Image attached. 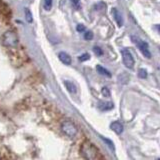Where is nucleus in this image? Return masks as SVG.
<instances>
[{"mask_svg": "<svg viewBox=\"0 0 160 160\" xmlns=\"http://www.w3.org/2000/svg\"><path fill=\"white\" fill-rule=\"evenodd\" d=\"M101 93L104 97H110V90L107 87H103L101 89Z\"/></svg>", "mask_w": 160, "mask_h": 160, "instance_id": "18", "label": "nucleus"}, {"mask_svg": "<svg viewBox=\"0 0 160 160\" xmlns=\"http://www.w3.org/2000/svg\"><path fill=\"white\" fill-rule=\"evenodd\" d=\"M76 30L78 32H84L85 31V26L83 24H78L76 26Z\"/></svg>", "mask_w": 160, "mask_h": 160, "instance_id": "21", "label": "nucleus"}, {"mask_svg": "<svg viewBox=\"0 0 160 160\" xmlns=\"http://www.w3.org/2000/svg\"><path fill=\"white\" fill-rule=\"evenodd\" d=\"M64 85H65V87H66V89L68 90L70 93H76L77 88H76V86H75V84L73 82L68 81V80H65Z\"/></svg>", "mask_w": 160, "mask_h": 160, "instance_id": "10", "label": "nucleus"}, {"mask_svg": "<svg viewBox=\"0 0 160 160\" xmlns=\"http://www.w3.org/2000/svg\"><path fill=\"white\" fill-rule=\"evenodd\" d=\"M93 51H94V53L97 55V56H102L103 55V51H102V49L100 48V47H98V46H95L94 48H93Z\"/></svg>", "mask_w": 160, "mask_h": 160, "instance_id": "17", "label": "nucleus"}, {"mask_svg": "<svg viewBox=\"0 0 160 160\" xmlns=\"http://www.w3.org/2000/svg\"><path fill=\"white\" fill-rule=\"evenodd\" d=\"M3 43L4 45L9 47L16 46L18 43V37L15 32L13 31H7L3 34Z\"/></svg>", "mask_w": 160, "mask_h": 160, "instance_id": "4", "label": "nucleus"}, {"mask_svg": "<svg viewBox=\"0 0 160 160\" xmlns=\"http://www.w3.org/2000/svg\"><path fill=\"white\" fill-rule=\"evenodd\" d=\"M111 13H112V16H113L115 21H116L117 25L119 27H121L123 25V17H122L121 13H120L116 8H112Z\"/></svg>", "mask_w": 160, "mask_h": 160, "instance_id": "6", "label": "nucleus"}, {"mask_svg": "<svg viewBox=\"0 0 160 160\" xmlns=\"http://www.w3.org/2000/svg\"><path fill=\"white\" fill-rule=\"evenodd\" d=\"M131 39H132L133 43L139 48V50L141 51V53L144 55L145 57L148 58V59L151 58V53H150L149 49H148V43L147 42H145V41H143V40L140 39V38L135 37V36H132Z\"/></svg>", "mask_w": 160, "mask_h": 160, "instance_id": "3", "label": "nucleus"}, {"mask_svg": "<svg viewBox=\"0 0 160 160\" xmlns=\"http://www.w3.org/2000/svg\"><path fill=\"white\" fill-rule=\"evenodd\" d=\"M43 6H44L45 10L49 11V10L51 9V7H52V0H44Z\"/></svg>", "mask_w": 160, "mask_h": 160, "instance_id": "13", "label": "nucleus"}, {"mask_svg": "<svg viewBox=\"0 0 160 160\" xmlns=\"http://www.w3.org/2000/svg\"><path fill=\"white\" fill-rule=\"evenodd\" d=\"M71 4L75 9H79L81 7V5H80V0H71Z\"/></svg>", "mask_w": 160, "mask_h": 160, "instance_id": "19", "label": "nucleus"}, {"mask_svg": "<svg viewBox=\"0 0 160 160\" xmlns=\"http://www.w3.org/2000/svg\"><path fill=\"white\" fill-rule=\"evenodd\" d=\"M157 27H158V29H159V31H160V25H158V26H157Z\"/></svg>", "mask_w": 160, "mask_h": 160, "instance_id": "22", "label": "nucleus"}, {"mask_svg": "<svg viewBox=\"0 0 160 160\" xmlns=\"http://www.w3.org/2000/svg\"><path fill=\"white\" fill-rule=\"evenodd\" d=\"M82 155L84 158L89 159V160H92V159H97L98 157V150L97 148L94 146L93 144H91L90 142L86 141L82 144L81 149H80Z\"/></svg>", "mask_w": 160, "mask_h": 160, "instance_id": "1", "label": "nucleus"}, {"mask_svg": "<svg viewBox=\"0 0 160 160\" xmlns=\"http://www.w3.org/2000/svg\"><path fill=\"white\" fill-rule=\"evenodd\" d=\"M24 12H25V18H26V21L28 23H31L32 20H33V18H32V13L30 12V10L28 8H25L24 9Z\"/></svg>", "mask_w": 160, "mask_h": 160, "instance_id": "12", "label": "nucleus"}, {"mask_svg": "<svg viewBox=\"0 0 160 160\" xmlns=\"http://www.w3.org/2000/svg\"><path fill=\"white\" fill-rule=\"evenodd\" d=\"M110 128H111V130H113L116 134H121L123 132V125L118 121L112 122L110 124Z\"/></svg>", "mask_w": 160, "mask_h": 160, "instance_id": "8", "label": "nucleus"}, {"mask_svg": "<svg viewBox=\"0 0 160 160\" xmlns=\"http://www.w3.org/2000/svg\"><path fill=\"white\" fill-rule=\"evenodd\" d=\"M147 71L145 69L141 68V69H139V71H138V76L140 78H142V79H145V78H147Z\"/></svg>", "mask_w": 160, "mask_h": 160, "instance_id": "14", "label": "nucleus"}, {"mask_svg": "<svg viewBox=\"0 0 160 160\" xmlns=\"http://www.w3.org/2000/svg\"><path fill=\"white\" fill-rule=\"evenodd\" d=\"M89 59H90V55L88 53H84V54L79 56V60L81 62H84V61H86V60H89Z\"/></svg>", "mask_w": 160, "mask_h": 160, "instance_id": "16", "label": "nucleus"}, {"mask_svg": "<svg viewBox=\"0 0 160 160\" xmlns=\"http://www.w3.org/2000/svg\"><path fill=\"white\" fill-rule=\"evenodd\" d=\"M121 55H122V60L125 66L129 69H132L134 67V58L132 56L131 52H130L128 49H122Z\"/></svg>", "mask_w": 160, "mask_h": 160, "instance_id": "5", "label": "nucleus"}, {"mask_svg": "<svg viewBox=\"0 0 160 160\" xmlns=\"http://www.w3.org/2000/svg\"><path fill=\"white\" fill-rule=\"evenodd\" d=\"M58 58H59L60 61H61L65 65H70L72 62L71 57H70L66 52H60L58 54Z\"/></svg>", "mask_w": 160, "mask_h": 160, "instance_id": "7", "label": "nucleus"}, {"mask_svg": "<svg viewBox=\"0 0 160 160\" xmlns=\"http://www.w3.org/2000/svg\"><path fill=\"white\" fill-rule=\"evenodd\" d=\"M61 130L66 136H68L70 138L75 137L77 134V127L75 126V124L73 122L69 121V120H66V121L62 122Z\"/></svg>", "mask_w": 160, "mask_h": 160, "instance_id": "2", "label": "nucleus"}, {"mask_svg": "<svg viewBox=\"0 0 160 160\" xmlns=\"http://www.w3.org/2000/svg\"><path fill=\"white\" fill-rule=\"evenodd\" d=\"M101 139L103 140L104 142H106V143L108 144V146H109L110 148L114 150V144H113V142L111 141V140H109V139H107V138H104V137H101Z\"/></svg>", "mask_w": 160, "mask_h": 160, "instance_id": "20", "label": "nucleus"}, {"mask_svg": "<svg viewBox=\"0 0 160 160\" xmlns=\"http://www.w3.org/2000/svg\"><path fill=\"white\" fill-rule=\"evenodd\" d=\"M84 39L85 40H92L93 39V32L92 31H85Z\"/></svg>", "mask_w": 160, "mask_h": 160, "instance_id": "15", "label": "nucleus"}, {"mask_svg": "<svg viewBox=\"0 0 160 160\" xmlns=\"http://www.w3.org/2000/svg\"><path fill=\"white\" fill-rule=\"evenodd\" d=\"M113 107L114 104L112 102H99L98 104V108L101 111H108V110H111Z\"/></svg>", "mask_w": 160, "mask_h": 160, "instance_id": "9", "label": "nucleus"}, {"mask_svg": "<svg viewBox=\"0 0 160 160\" xmlns=\"http://www.w3.org/2000/svg\"><path fill=\"white\" fill-rule=\"evenodd\" d=\"M96 70H97V72L99 74L104 75V76H106V77H111L112 76L111 73H110L107 69H105L104 67H102L101 65H97V66H96Z\"/></svg>", "mask_w": 160, "mask_h": 160, "instance_id": "11", "label": "nucleus"}]
</instances>
